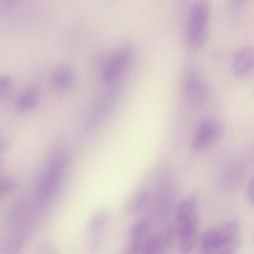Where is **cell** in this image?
I'll list each match as a JSON object with an SVG mask.
<instances>
[{"mask_svg":"<svg viewBox=\"0 0 254 254\" xmlns=\"http://www.w3.org/2000/svg\"><path fill=\"white\" fill-rule=\"evenodd\" d=\"M245 174V165L240 161L227 163L219 174V184L225 189L235 188L243 180Z\"/></svg>","mask_w":254,"mask_h":254,"instance_id":"obj_5","label":"cell"},{"mask_svg":"<svg viewBox=\"0 0 254 254\" xmlns=\"http://www.w3.org/2000/svg\"><path fill=\"white\" fill-rule=\"evenodd\" d=\"M149 190L146 188L136 190L125 201L124 210L126 213H136L147 204L149 200Z\"/></svg>","mask_w":254,"mask_h":254,"instance_id":"obj_10","label":"cell"},{"mask_svg":"<svg viewBox=\"0 0 254 254\" xmlns=\"http://www.w3.org/2000/svg\"><path fill=\"white\" fill-rule=\"evenodd\" d=\"M185 90L187 95L194 102H201L207 95V88L202 78L194 71L189 72L185 77Z\"/></svg>","mask_w":254,"mask_h":254,"instance_id":"obj_8","label":"cell"},{"mask_svg":"<svg viewBox=\"0 0 254 254\" xmlns=\"http://www.w3.org/2000/svg\"><path fill=\"white\" fill-rule=\"evenodd\" d=\"M247 194L249 200L254 203V178H252L247 186Z\"/></svg>","mask_w":254,"mask_h":254,"instance_id":"obj_23","label":"cell"},{"mask_svg":"<svg viewBox=\"0 0 254 254\" xmlns=\"http://www.w3.org/2000/svg\"><path fill=\"white\" fill-rule=\"evenodd\" d=\"M18 186L17 181L13 177H2L0 182V191L2 195H7L13 192Z\"/></svg>","mask_w":254,"mask_h":254,"instance_id":"obj_19","label":"cell"},{"mask_svg":"<svg viewBox=\"0 0 254 254\" xmlns=\"http://www.w3.org/2000/svg\"><path fill=\"white\" fill-rule=\"evenodd\" d=\"M209 6L205 1L194 2L189 12L186 39L188 46L192 50H198L204 46L208 36Z\"/></svg>","mask_w":254,"mask_h":254,"instance_id":"obj_2","label":"cell"},{"mask_svg":"<svg viewBox=\"0 0 254 254\" xmlns=\"http://www.w3.org/2000/svg\"><path fill=\"white\" fill-rule=\"evenodd\" d=\"M68 164V153L62 144L51 148L37 183L36 197L41 205L49 204L59 192Z\"/></svg>","mask_w":254,"mask_h":254,"instance_id":"obj_1","label":"cell"},{"mask_svg":"<svg viewBox=\"0 0 254 254\" xmlns=\"http://www.w3.org/2000/svg\"><path fill=\"white\" fill-rule=\"evenodd\" d=\"M253 239H254V234H253Z\"/></svg>","mask_w":254,"mask_h":254,"instance_id":"obj_25","label":"cell"},{"mask_svg":"<svg viewBox=\"0 0 254 254\" xmlns=\"http://www.w3.org/2000/svg\"><path fill=\"white\" fill-rule=\"evenodd\" d=\"M150 222L148 219L143 218L138 220L131 228L129 233V241L136 243H144L145 237L149 231Z\"/></svg>","mask_w":254,"mask_h":254,"instance_id":"obj_15","label":"cell"},{"mask_svg":"<svg viewBox=\"0 0 254 254\" xmlns=\"http://www.w3.org/2000/svg\"><path fill=\"white\" fill-rule=\"evenodd\" d=\"M239 230V224L236 220H230L218 228L219 236V249L225 244L236 239Z\"/></svg>","mask_w":254,"mask_h":254,"instance_id":"obj_12","label":"cell"},{"mask_svg":"<svg viewBox=\"0 0 254 254\" xmlns=\"http://www.w3.org/2000/svg\"><path fill=\"white\" fill-rule=\"evenodd\" d=\"M12 79L10 76L6 74H2L0 76V97L3 99L5 96L9 94L12 89Z\"/></svg>","mask_w":254,"mask_h":254,"instance_id":"obj_20","label":"cell"},{"mask_svg":"<svg viewBox=\"0 0 254 254\" xmlns=\"http://www.w3.org/2000/svg\"><path fill=\"white\" fill-rule=\"evenodd\" d=\"M179 249L182 254H190L197 242V233L179 238Z\"/></svg>","mask_w":254,"mask_h":254,"instance_id":"obj_18","label":"cell"},{"mask_svg":"<svg viewBox=\"0 0 254 254\" xmlns=\"http://www.w3.org/2000/svg\"><path fill=\"white\" fill-rule=\"evenodd\" d=\"M206 254H212V253H206Z\"/></svg>","mask_w":254,"mask_h":254,"instance_id":"obj_24","label":"cell"},{"mask_svg":"<svg viewBox=\"0 0 254 254\" xmlns=\"http://www.w3.org/2000/svg\"><path fill=\"white\" fill-rule=\"evenodd\" d=\"M221 126L214 119L202 121L196 128L191 139V148L194 151H202L208 148L220 135Z\"/></svg>","mask_w":254,"mask_h":254,"instance_id":"obj_4","label":"cell"},{"mask_svg":"<svg viewBox=\"0 0 254 254\" xmlns=\"http://www.w3.org/2000/svg\"><path fill=\"white\" fill-rule=\"evenodd\" d=\"M51 83L54 88L60 91L69 89L75 80L74 71L67 64H60L53 69L50 77Z\"/></svg>","mask_w":254,"mask_h":254,"instance_id":"obj_7","label":"cell"},{"mask_svg":"<svg viewBox=\"0 0 254 254\" xmlns=\"http://www.w3.org/2000/svg\"><path fill=\"white\" fill-rule=\"evenodd\" d=\"M109 218V213L105 209H101L94 213L89 221V232L93 237H98L104 230Z\"/></svg>","mask_w":254,"mask_h":254,"instance_id":"obj_13","label":"cell"},{"mask_svg":"<svg viewBox=\"0 0 254 254\" xmlns=\"http://www.w3.org/2000/svg\"><path fill=\"white\" fill-rule=\"evenodd\" d=\"M197 225H198V219L196 215L190 217L186 220L177 222V232H178L179 238L197 233Z\"/></svg>","mask_w":254,"mask_h":254,"instance_id":"obj_16","label":"cell"},{"mask_svg":"<svg viewBox=\"0 0 254 254\" xmlns=\"http://www.w3.org/2000/svg\"><path fill=\"white\" fill-rule=\"evenodd\" d=\"M39 100L40 96L38 90L35 87H27L19 93L15 105L17 110L21 112H29L38 106Z\"/></svg>","mask_w":254,"mask_h":254,"instance_id":"obj_9","label":"cell"},{"mask_svg":"<svg viewBox=\"0 0 254 254\" xmlns=\"http://www.w3.org/2000/svg\"><path fill=\"white\" fill-rule=\"evenodd\" d=\"M233 71L238 75H246L254 69V48L244 46L238 49L232 58Z\"/></svg>","mask_w":254,"mask_h":254,"instance_id":"obj_6","label":"cell"},{"mask_svg":"<svg viewBox=\"0 0 254 254\" xmlns=\"http://www.w3.org/2000/svg\"><path fill=\"white\" fill-rule=\"evenodd\" d=\"M162 250V242L159 237L152 236L143 243L140 254H160Z\"/></svg>","mask_w":254,"mask_h":254,"instance_id":"obj_17","label":"cell"},{"mask_svg":"<svg viewBox=\"0 0 254 254\" xmlns=\"http://www.w3.org/2000/svg\"><path fill=\"white\" fill-rule=\"evenodd\" d=\"M197 207V199L194 195H189L179 202L176 209V218L177 222L186 220L190 217H192L195 214Z\"/></svg>","mask_w":254,"mask_h":254,"instance_id":"obj_11","label":"cell"},{"mask_svg":"<svg viewBox=\"0 0 254 254\" xmlns=\"http://www.w3.org/2000/svg\"><path fill=\"white\" fill-rule=\"evenodd\" d=\"M132 58L133 48L129 44L121 45L114 52L110 53L100 64L99 73L102 81L106 84L115 82L129 65Z\"/></svg>","mask_w":254,"mask_h":254,"instance_id":"obj_3","label":"cell"},{"mask_svg":"<svg viewBox=\"0 0 254 254\" xmlns=\"http://www.w3.org/2000/svg\"><path fill=\"white\" fill-rule=\"evenodd\" d=\"M238 247V240L235 239L227 244H225L224 246H222L219 250V252L217 254H234V252L236 251Z\"/></svg>","mask_w":254,"mask_h":254,"instance_id":"obj_21","label":"cell"},{"mask_svg":"<svg viewBox=\"0 0 254 254\" xmlns=\"http://www.w3.org/2000/svg\"><path fill=\"white\" fill-rule=\"evenodd\" d=\"M201 249L206 253H212L213 250L219 249L218 228H209L205 230L201 236Z\"/></svg>","mask_w":254,"mask_h":254,"instance_id":"obj_14","label":"cell"},{"mask_svg":"<svg viewBox=\"0 0 254 254\" xmlns=\"http://www.w3.org/2000/svg\"><path fill=\"white\" fill-rule=\"evenodd\" d=\"M36 254H57V250L51 244H43L38 247Z\"/></svg>","mask_w":254,"mask_h":254,"instance_id":"obj_22","label":"cell"}]
</instances>
